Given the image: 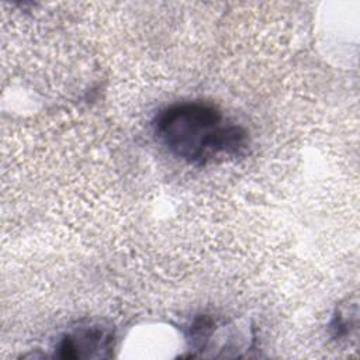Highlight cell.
Wrapping results in <instances>:
<instances>
[{
    "mask_svg": "<svg viewBox=\"0 0 360 360\" xmlns=\"http://www.w3.org/2000/svg\"><path fill=\"white\" fill-rule=\"evenodd\" d=\"M356 312H353V315H349V311H338V315H335L333 322L330 325L333 336L342 338L350 333V329L356 328Z\"/></svg>",
    "mask_w": 360,
    "mask_h": 360,
    "instance_id": "obj_3",
    "label": "cell"
},
{
    "mask_svg": "<svg viewBox=\"0 0 360 360\" xmlns=\"http://www.w3.org/2000/svg\"><path fill=\"white\" fill-rule=\"evenodd\" d=\"M153 134L170 155L194 166L236 158L248 148L245 128L204 101L162 108L153 120Z\"/></svg>",
    "mask_w": 360,
    "mask_h": 360,
    "instance_id": "obj_1",
    "label": "cell"
},
{
    "mask_svg": "<svg viewBox=\"0 0 360 360\" xmlns=\"http://www.w3.org/2000/svg\"><path fill=\"white\" fill-rule=\"evenodd\" d=\"M112 346L114 335L110 328L87 323L66 332L58 340L55 352L62 359H94L108 356Z\"/></svg>",
    "mask_w": 360,
    "mask_h": 360,
    "instance_id": "obj_2",
    "label": "cell"
}]
</instances>
